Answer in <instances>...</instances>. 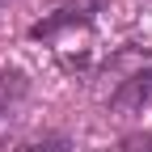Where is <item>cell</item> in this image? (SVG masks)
<instances>
[{
	"label": "cell",
	"instance_id": "6da1fadb",
	"mask_svg": "<svg viewBox=\"0 0 152 152\" xmlns=\"http://www.w3.org/2000/svg\"><path fill=\"white\" fill-rule=\"evenodd\" d=\"M93 13H97V0H68L64 9H55L51 17H42L30 34H34V38H51V34H59L64 26H89Z\"/></svg>",
	"mask_w": 152,
	"mask_h": 152
},
{
	"label": "cell",
	"instance_id": "7a4b0ae2",
	"mask_svg": "<svg viewBox=\"0 0 152 152\" xmlns=\"http://www.w3.org/2000/svg\"><path fill=\"white\" fill-rule=\"evenodd\" d=\"M26 93H30L26 72H17V68H0V123H9L13 114L21 110Z\"/></svg>",
	"mask_w": 152,
	"mask_h": 152
},
{
	"label": "cell",
	"instance_id": "3957f363",
	"mask_svg": "<svg viewBox=\"0 0 152 152\" xmlns=\"http://www.w3.org/2000/svg\"><path fill=\"white\" fill-rule=\"evenodd\" d=\"M148 97H152V68H148L144 76H131V80L114 93V106H123V110H140Z\"/></svg>",
	"mask_w": 152,
	"mask_h": 152
},
{
	"label": "cell",
	"instance_id": "277c9868",
	"mask_svg": "<svg viewBox=\"0 0 152 152\" xmlns=\"http://www.w3.org/2000/svg\"><path fill=\"white\" fill-rule=\"evenodd\" d=\"M68 148H72V140H68V135H42V140L21 144L17 152H68Z\"/></svg>",
	"mask_w": 152,
	"mask_h": 152
}]
</instances>
